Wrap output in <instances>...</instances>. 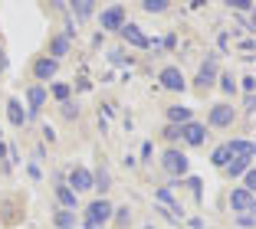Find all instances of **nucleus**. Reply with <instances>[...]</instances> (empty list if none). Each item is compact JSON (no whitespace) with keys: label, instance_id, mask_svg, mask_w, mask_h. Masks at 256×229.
Listing matches in <instances>:
<instances>
[{"label":"nucleus","instance_id":"obj_24","mask_svg":"<svg viewBox=\"0 0 256 229\" xmlns=\"http://www.w3.org/2000/svg\"><path fill=\"white\" fill-rule=\"evenodd\" d=\"M142 10L144 13H164V10H171V3H168V0H144Z\"/></svg>","mask_w":256,"mask_h":229},{"label":"nucleus","instance_id":"obj_11","mask_svg":"<svg viewBox=\"0 0 256 229\" xmlns=\"http://www.w3.org/2000/svg\"><path fill=\"white\" fill-rule=\"evenodd\" d=\"M66 187H69L72 193H86V190H92V170H89V167H79V164H76V167L69 170Z\"/></svg>","mask_w":256,"mask_h":229},{"label":"nucleus","instance_id":"obj_45","mask_svg":"<svg viewBox=\"0 0 256 229\" xmlns=\"http://www.w3.org/2000/svg\"><path fill=\"white\" fill-rule=\"evenodd\" d=\"M0 141H4V138H0Z\"/></svg>","mask_w":256,"mask_h":229},{"label":"nucleus","instance_id":"obj_9","mask_svg":"<svg viewBox=\"0 0 256 229\" xmlns=\"http://www.w3.org/2000/svg\"><path fill=\"white\" fill-rule=\"evenodd\" d=\"M53 190H56V203H60V210H72V213H76L79 197L66 187V177H62V174H53Z\"/></svg>","mask_w":256,"mask_h":229},{"label":"nucleus","instance_id":"obj_19","mask_svg":"<svg viewBox=\"0 0 256 229\" xmlns=\"http://www.w3.org/2000/svg\"><path fill=\"white\" fill-rule=\"evenodd\" d=\"M7 118H10V125H14V128L26 125V111H23L20 98H7Z\"/></svg>","mask_w":256,"mask_h":229},{"label":"nucleus","instance_id":"obj_43","mask_svg":"<svg viewBox=\"0 0 256 229\" xmlns=\"http://www.w3.org/2000/svg\"><path fill=\"white\" fill-rule=\"evenodd\" d=\"M82 229H106V226H96L92 220H82Z\"/></svg>","mask_w":256,"mask_h":229},{"label":"nucleus","instance_id":"obj_7","mask_svg":"<svg viewBox=\"0 0 256 229\" xmlns=\"http://www.w3.org/2000/svg\"><path fill=\"white\" fill-rule=\"evenodd\" d=\"M112 216H115V207L108 203L106 197H96V200L89 203V207H86V220H92L96 226H106V223L112 220Z\"/></svg>","mask_w":256,"mask_h":229},{"label":"nucleus","instance_id":"obj_16","mask_svg":"<svg viewBox=\"0 0 256 229\" xmlns=\"http://www.w3.org/2000/svg\"><path fill=\"white\" fill-rule=\"evenodd\" d=\"M250 167H253V154H240V157H234V161L226 164L224 170H226V177H230V180H240Z\"/></svg>","mask_w":256,"mask_h":229},{"label":"nucleus","instance_id":"obj_22","mask_svg":"<svg viewBox=\"0 0 256 229\" xmlns=\"http://www.w3.org/2000/svg\"><path fill=\"white\" fill-rule=\"evenodd\" d=\"M53 226L56 229H72L76 226V213L72 210H56L53 213Z\"/></svg>","mask_w":256,"mask_h":229},{"label":"nucleus","instance_id":"obj_35","mask_svg":"<svg viewBox=\"0 0 256 229\" xmlns=\"http://www.w3.org/2000/svg\"><path fill=\"white\" fill-rule=\"evenodd\" d=\"M151 154H154V144H151V141H144V144H142V161L148 164V161H151Z\"/></svg>","mask_w":256,"mask_h":229},{"label":"nucleus","instance_id":"obj_14","mask_svg":"<svg viewBox=\"0 0 256 229\" xmlns=\"http://www.w3.org/2000/svg\"><path fill=\"white\" fill-rule=\"evenodd\" d=\"M118 36L125 39V43H132L135 49H148V36L142 33V26H138V23H125V26L118 30Z\"/></svg>","mask_w":256,"mask_h":229},{"label":"nucleus","instance_id":"obj_3","mask_svg":"<svg viewBox=\"0 0 256 229\" xmlns=\"http://www.w3.org/2000/svg\"><path fill=\"white\" fill-rule=\"evenodd\" d=\"M217 75H220V66H217V56L214 52H207L200 59V66H197V75H194V89L197 92H207L217 85Z\"/></svg>","mask_w":256,"mask_h":229},{"label":"nucleus","instance_id":"obj_31","mask_svg":"<svg viewBox=\"0 0 256 229\" xmlns=\"http://www.w3.org/2000/svg\"><path fill=\"white\" fill-rule=\"evenodd\" d=\"M236 89H243V92H256V79H253V75H243V79L236 82Z\"/></svg>","mask_w":256,"mask_h":229},{"label":"nucleus","instance_id":"obj_37","mask_svg":"<svg viewBox=\"0 0 256 229\" xmlns=\"http://www.w3.org/2000/svg\"><path fill=\"white\" fill-rule=\"evenodd\" d=\"M112 220H118V226H125L128 220H132V213H128V210H115V216Z\"/></svg>","mask_w":256,"mask_h":229},{"label":"nucleus","instance_id":"obj_36","mask_svg":"<svg viewBox=\"0 0 256 229\" xmlns=\"http://www.w3.org/2000/svg\"><path fill=\"white\" fill-rule=\"evenodd\" d=\"M10 69V59H7V49H4V43H0V75Z\"/></svg>","mask_w":256,"mask_h":229},{"label":"nucleus","instance_id":"obj_12","mask_svg":"<svg viewBox=\"0 0 256 229\" xmlns=\"http://www.w3.org/2000/svg\"><path fill=\"white\" fill-rule=\"evenodd\" d=\"M253 207H256V193L243 190V187H234V190H230V210H234V213H253Z\"/></svg>","mask_w":256,"mask_h":229},{"label":"nucleus","instance_id":"obj_30","mask_svg":"<svg viewBox=\"0 0 256 229\" xmlns=\"http://www.w3.org/2000/svg\"><path fill=\"white\" fill-rule=\"evenodd\" d=\"M236 226H240V229H253L256 226V216L253 213H236Z\"/></svg>","mask_w":256,"mask_h":229},{"label":"nucleus","instance_id":"obj_32","mask_svg":"<svg viewBox=\"0 0 256 229\" xmlns=\"http://www.w3.org/2000/svg\"><path fill=\"white\" fill-rule=\"evenodd\" d=\"M158 46H164V49H174V46H178V36H174V33H168V36L158 39Z\"/></svg>","mask_w":256,"mask_h":229},{"label":"nucleus","instance_id":"obj_18","mask_svg":"<svg viewBox=\"0 0 256 229\" xmlns=\"http://www.w3.org/2000/svg\"><path fill=\"white\" fill-rule=\"evenodd\" d=\"M164 115H168V125H178V128L188 125V121H194V111L184 108V105H171V108H168Z\"/></svg>","mask_w":256,"mask_h":229},{"label":"nucleus","instance_id":"obj_17","mask_svg":"<svg viewBox=\"0 0 256 229\" xmlns=\"http://www.w3.org/2000/svg\"><path fill=\"white\" fill-rule=\"evenodd\" d=\"M69 49H72V39H66V36H62V33H56V36L50 39V52H46V56H50V59H56V62H60L62 56H69Z\"/></svg>","mask_w":256,"mask_h":229},{"label":"nucleus","instance_id":"obj_23","mask_svg":"<svg viewBox=\"0 0 256 229\" xmlns=\"http://www.w3.org/2000/svg\"><path fill=\"white\" fill-rule=\"evenodd\" d=\"M217 85H220V92H224V95H234V92H236V79L230 72H220L217 75Z\"/></svg>","mask_w":256,"mask_h":229},{"label":"nucleus","instance_id":"obj_29","mask_svg":"<svg viewBox=\"0 0 256 229\" xmlns=\"http://www.w3.org/2000/svg\"><path fill=\"white\" fill-rule=\"evenodd\" d=\"M181 184H188V187H190V190H194V197H197V200H200V193H204V180H200V177H190V174H188V177H184V180H181Z\"/></svg>","mask_w":256,"mask_h":229},{"label":"nucleus","instance_id":"obj_26","mask_svg":"<svg viewBox=\"0 0 256 229\" xmlns=\"http://www.w3.org/2000/svg\"><path fill=\"white\" fill-rule=\"evenodd\" d=\"M164 138H168V144H171V148H178V144H181V128H178V125H168L164 128Z\"/></svg>","mask_w":256,"mask_h":229},{"label":"nucleus","instance_id":"obj_10","mask_svg":"<svg viewBox=\"0 0 256 229\" xmlns=\"http://www.w3.org/2000/svg\"><path fill=\"white\" fill-rule=\"evenodd\" d=\"M204 141H207V125H200V121L181 125V144H188V148H204Z\"/></svg>","mask_w":256,"mask_h":229},{"label":"nucleus","instance_id":"obj_5","mask_svg":"<svg viewBox=\"0 0 256 229\" xmlns=\"http://www.w3.org/2000/svg\"><path fill=\"white\" fill-rule=\"evenodd\" d=\"M234 118H236V108L230 102H214L210 105V111H207V131H210V128H230L234 125Z\"/></svg>","mask_w":256,"mask_h":229},{"label":"nucleus","instance_id":"obj_28","mask_svg":"<svg viewBox=\"0 0 256 229\" xmlns=\"http://www.w3.org/2000/svg\"><path fill=\"white\" fill-rule=\"evenodd\" d=\"M230 10H236V13H256L253 0H234V3H230Z\"/></svg>","mask_w":256,"mask_h":229},{"label":"nucleus","instance_id":"obj_39","mask_svg":"<svg viewBox=\"0 0 256 229\" xmlns=\"http://www.w3.org/2000/svg\"><path fill=\"white\" fill-rule=\"evenodd\" d=\"M188 226H190V229H204V220H200V216H190Z\"/></svg>","mask_w":256,"mask_h":229},{"label":"nucleus","instance_id":"obj_2","mask_svg":"<svg viewBox=\"0 0 256 229\" xmlns=\"http://www.w3.org/2000/svg\"><path fill=\"white\" fill-rule=\"evenodd\" d=\"M253 141H246V138H234V141H224L217 151L210 154V164L214 167H226V164L234 161V157H240V154H253Z\"/></svg>","mask_w":256,"mask_h":229},{"label":"nucleus","instance_id":"obj_25","mask_svg":"<svg viewBox=\"0 0 256 229\" xmlns=\"http://www.w3.org/2000/svg\"><path fill=\"white\" fill-rule=\"evenodd\" d=\"M60 111H62V118H66V121H76V118H79V102H62Z\"/></svg>","mask_w":256,"mask_h":229},{"label":"nucleus","instance_id":"obj_44","mask_svg":"<svg viewBox=\"0 0 256 229\" xmlns=\"http://www.w3.org/2000/svg\"><path fill=\"white\" fill-rule=\"evenodd\" d=\"M144 229H154V226H144Z\"/></svg>","mask_w":256,"mask_h":229},{"label":"nucleus","instance_id":"obj_33","mask_svg":"<svg viewBox=\"0 0 256 229\" xmlns=\"http://www.w3.org/2000/svg\"><path fill=\"white\" fill-rule=\"evenodd\" d=\"M76 89H79V92H89V89H92V82L86 79V69L79 72V82H76Z\"/></svg>","mask_w":256,"mask_h":229},{"label":"nucleus","instance_id":"obj_1","mask_svg":"<svg viewBox=\"0 0 256 229\" xmlns=\"http://www.w3.org/2000/svg\"><path fill=\"white\" fill-rule=\"evenodd\" d=\"M161 167H164V174L171 177L168 184H181V180L188 177V170H190V161L181 148H164L161 151Z\"/></svg>","mask_w":256,"mask_h":229},{"label":"nucleus","instance_id":"obj_20","mask_svg":"<svg viewBox=\"0 0 256 229\" xmlns=\"http://www.w3.org/2000/svg\"><path fill=\"white\" fill-rule=\"evenodd\" d=\"M92 187H96V193H98V197H106V193H108V187H112V174H108L106 167L92 170Z\"/></svg>","mask_w":256,"mask_h":229},{"label":"nucleus","instance_id":"obj_27","mask_svg":"<svg viewBox=\"0 0 256 229\" xmlns=\"http://www.w3.org/2000/svg\"><path fill=\"white\" fill-rule=\"evenodd\" d=\"M240 180H243V184H240V187H243V190H250V193H256V167H250V170H246V174H243V177H240Z\"/></svg>","mask_w":256,"mask_h":229},{"label":"nucleus","instance_id":"obj_42","mask_svg":"<svg viewBox=\"0 0 256 229\" xmlns=\"http://www.w3.org/2000/svg\"><path fill=\"white\" fill-rule=\"evenodd\" d=\"M43 134H46V141H56V131L50 125H43Z\"/></svg>","mask_w":256,"mask_h":229},{"label":"nucleus","instance_id":"obj_38","mask_svg":"<svg viewBox=\"0 0 256 229\" xmlns=\"http://www.w3.org/2000/svg\"><path fill=\"white\" fill-rule=\"evenodd\" d=\"M26 174H30V180H43V170H40L36 164H30V167H26Z\"/></svg>","mask_w":256,"mask_h":229},{"label":"nucleus","instance_id":"obj_41","mask_svg":"<svg viewBox=\"0 0 256 229\" xmlns=\"http://www.w3.org/2000/svg\"><path fill=\"white\" fill-rule=\"evenodd\" d=\"M240 49H243V52H250V49H256V43H253V39H243Z\"/></svg>","mask_w":256,"mask_h":229},{"label":"nucleus","instance_id":"obj_13","mask_svg":"<svg viewBox=\"0 0 256 229\" xmlns=\"http://www.w3.org/2000/svg\"><path fill=\"white\" fill-rule=\"evenodd\" d=\"M33 75H36V85H43V82H50L53 75H60V62L50 59V56H40V59L33 62Z\"/></svg>","mask_w":256,"mask_h":229},{"label":"nucleus","instance_id":"obj_21","mask_svg":"<svg viewBox=\"0 0 256 229\" xmlns=\"http://www.w3.org/2000/svg\"><path fill=\"white\" fill-rule=\"evenodd\" d=\"M46 95L50 98H56V102H72V85H69V82H53V85H50V89H46Z\"/></svg>","mask_w":256,"mask_h":229},{"label":"nucleus","instance_id":"obj_6","mask_svg":"<svg viewBox=\"0 0 256 229\" xmlns=\"http://www.w3.org/2000/svg\"><path fill=\"white\" fill-rule=\"evenodd\" d=\"M158 82H161V89L174 92V95L188 92V79H184V72L178 66H164V69H161V75H158Z\"/></svg>","mask_w":256,"mask_h":229},{"label":"nucleus","instance_id":"obj_40","mask_svg":"<svg viewBox=\"0 0 256 229\" xmlns=\"http://www.w3.org/2000/svg\"><path fill=\"white\" fill-rule=\"evenodd\" d=\"M10 154V144H7V141H0V164H4V157H7Z\"/></svg>","mask_w":256,"mask_h":229},{"label":"nucleus","instance_id":"obj_4","mask_svg":"<svg viewBox=\"0 0 256 229\" xmlns=\"http://www.w3.org/2000/svg\"><path fill=\"white\" fill-rule=\"evenodd\" d=\"M125 7L122 3H112V7L98 10V33H118L125 26Z\"/></svg>","mask_w":256,"mask_h":229},{"label":"nucleus","instance_id":"obj_15","mask_svg":"<svg viewBox=\"0 0 256 229\" xmlns=\"http://www.w3.org/2000/svg\"><path fill=\"white\" fill-rule=\"evenodd\" d=\"M66 10L72 13V23H89L96 16V3H89V0H72V3H66Z\"/></svg>","mask_w":256,"mask_h":229},{"label":"nucleus","instance_id":"obj_34","mask_svg":"<svg viewBox=\"0 0 256 229\" xmlns=\"http://www.w3.org/2000/svg\"><path fill=\"white\" fill-rule=\"evenodd\" d=\"M243 108H256V92H243Z\"/></svg>","mask_w":256,"mask_h":229},{"label":"nucleus","instance_id":"obj_8","mask_svg":"<svg viewBox=\"0 0 256 229\" xmlns=\"http://www.w3.org/2000/svg\"><path fill=\"white\" fill-rule=\"evenodd\" d=\"M46 85H36L33 82L30 89H26V105H23V111H26V121H36L40 118V108H43V102H46Z\"/></svg>","mask_w":256,"mask_h":229}]
</instances>
